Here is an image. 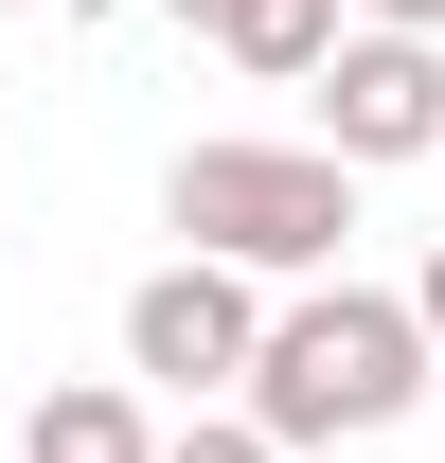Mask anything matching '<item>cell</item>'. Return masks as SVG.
Here are the masks:
<instances>
[{"instance_id": "cell-1", "label": "cell", "mask_w": 445, "mask_h": 463, "mask_svg": "<svg viewBox=\"0 0 445 463\" xmlns=\"http://www.w3.org/2000/svg\"><path fill=\"white\" fill-rule=\"evenodd\" d=\"M428 410V339H410V303L392 286H285L268 339H250V374H232V428L250 446H374V428H410Z\"/></svg>"}, {"instance_id": "cell-2", "label": "cell", "mask_w": 445, "mask_h": 463, "mask_svg": "<svg viewBox=\"0 0 445 463\" xmlns=\"http://www.w3.org/2000/svg\"><path fill=\"white\" fill-rule=\"evenodd\" d=\"M161 232L232 286H338L356 250V178L321 143H178L161 161Z\"/></svg>"}, {"instance_id": "cell-3", "label": "cell", "mask_w": 445, "mask_h": 463, "mask_svg": "<svg viewBox=\"0 0 445 463\" xmlns=\"http://www.w3.org/2000/svg\"><path fill=\"white\" fill-rule=\"evenodd\" d=\"M303 90H321V161L338 178L445 161V54H428V36H356V18H338V54L303 71Z\"/></svg>"}, {"instance_id": "cell-4", "label": "cell", "mask_w": 445, "mask_h": 463, "mask_svg": "<svg viewBox=\"0 0 445 463\" xmlns=\"http://www.w3.org/2000/svg\"><path fill=\"white\" fill-rule=\"evenodd\" d=\"M250 339H268V286H232V268H196V250L125 286V374H161L178 410H232Z\"/></svg>"}, {"instance_id": "cell-5", "label": "cell", "mask_w": 445, "mask_h": 463, "mask_svg": "<svg viewBox=\"0 0 445 463\" xmlns=\"http://www.w3.org/2000/svg\"><path fill=\"white\" fill-rule=\"evenodd\" d=\"M18 463H161V428H143V392H125V374H54V392H36V428H18Z\"/></svg>"}, {"instance_id": "cell-6", "label": "cell", "mask_w": 445, "mask_h": 463, "mask_svg": "<svg viewBox=\"0 0 445 463\" xmlns=\"http://www.w3.org/2000/svg\"><path fill=\"white\" fill-rule=\"evenodd\" d=\"M214 54H232V71H268V90H303V71L338 54V0H232Z\"/></svg>"}, {"instance_id": "cell-7", "label": "cell", "mask_w": 445, "mask_h": 463, "mask_svg": "<svg viewBox=\"0 0 445 463\" xmlns=\"http://www.w3.org/2000/svg\"><path fill=\"white\" fill-rule=\"evenodd\" d=\"M392 303H410V339H428V410H445V232H428V268H410Z\"/></svg>"}, {"instance_id": "cell-8", "label": "cell", "mask_w": 445, "mask_h": 463, "mask_svg": "<svg viewBox=\"0 0 445 463\" xmlns=\"http://www.w3.org/2000/svg\"><path fill=\"white\" fill-rule=\"evenodd\" d=\"M161 463H285V446H250L232 410H178V446H161Z\"/></svg>"}, {"instance_id": "cell-9", "label": "cell", "mask_w": 445, "mask_h": 463, "mask_svg": "<svg viewBox=\"0 0 445 463\" xmlns=\"http://www.w3.org/2000/svg\"><path fill=\"white\" fill-rule=\"evenodd\" d=\"M338 18H356V36H428V54H445V0H338Z\"/></svg>"}, {"instance_id": "cell-10", "label": "cell", "mask_w": 445, "mask_h": 463, "mask_svg": "<svg viewBox=\"0 0 445 463\" xmlns=\"http://www.w3.org/2000/svg\"><path fill=\"white\" fill-rule=\"evenodd\" d=\"M161 18H178V36H214V18H232V0H161Z\"/></svg>"}, {"instance_id": "cell-11", "label": "cell", "mask_w": 445, "mask_h": 463, "mask_svg": "<svg viewBox=\"0 0 445 463\" xmlns=\"http://www.w3.org/2000/svg\"><path fill=\"white\" fill-rule=\"evenodd\" d=\"M18 18H90V0H18Z\"/></svg>"}]
</instances>
